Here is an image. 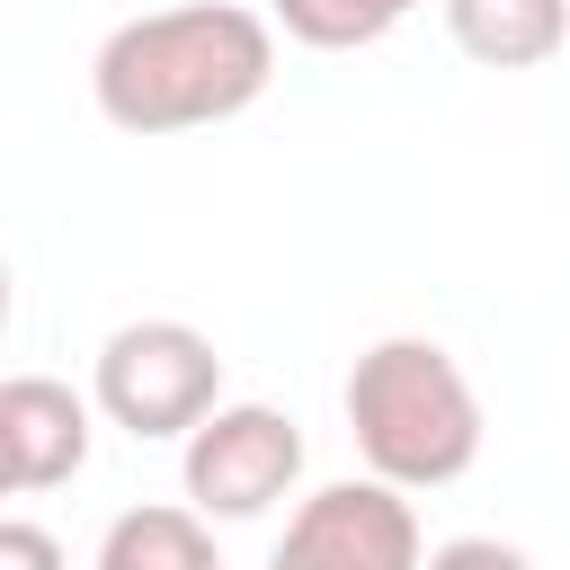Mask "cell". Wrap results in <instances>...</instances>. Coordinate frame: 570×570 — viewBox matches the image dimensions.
I'll return each instance as SVG.
<instances>
[{
  "mask_svg": "<svg viewBox=\"0 0 570 570\" xmlns=\"http://www.w3.org/2000/svg\"><path fill=\"white\" fill-rule=\"evenodd\" d=\"M267 80H276V27L240 0H187V9L125 18L89 62L98 116L125 134L223 125V116L258 107Z\"/></svg>",
  "mask_w": 570,
  "mask_h": 570,
  "instance_id": "obj_1",
  "label": "cell"
},
{
  "mask_svg": "<svg viewBox=\"0 0 570 570\" xmlns=\"http://www.w3.org/2000/svg\"><path fill=\"white\" fill-rule=\"evenodd\" d=\"M347 436L374 481L445 490L481 454V401L436 338H374L347 365Z\"/></svg>",
  "mask_w": 570,
  "mask_h": 570,
  "instance_id": "obj_2",
  "label": "cell"
},
{
  "mask_svg": "<svg viewBox=\"0 0 570 570\" xmlns=\"http://www.w3.org/2000/svg\"><path fill=\"white\" fill-rule=\"evenodd\" d=\"M214 401H223V356L187 321H125L98 347V410L142 445L151 436H187Z\"/></svg>",
  "mask_w": 570,
  "mask_h": 570,
  "instance_id": "obj_3",
  "label": "cell"
},
{
  "mask_svg": "<svg viewBox=\"0 0 570 570\" xmlns=\"http://www.w3.org/2000/svg\"><path fill=\"white\" fill-rule=\"evenodd\" d=\"M303 481V428L267 401H214L187 428V508L196 517H267Z\"/></svg>",
  "mask_w": 570,
  "mask_h": 570,
  "instance_id": "obj_4",
  "label": "cell"
},
{
  "mask_svg": "<svg viewBox=\"0 0 570 570\" xmlns=\"http://www.w3.org/2000/svg\"><path fill=\"white\" fill-rule=\"evenodd\" d=\"M258 570H419V517L392 481H330L294 508L285 543Z\"/></svg>",
  "mask_w": 570,
  "mask_h": 570,
  "instance_id": "obj_5",
  "label": "cell"
},
{
  "mask_svg": "<svg viewBox=\"0 0 570 570\" xmlns=\"http://www.w3.org/2000/svg\"><path fill=\"white\" fill-rule=\"evenodd\" d=\"M0 419H9V454H18V490H62L89 463V401L53 374H9L0 383Z\"/></svg>",
  "mask_w": 570,
  "mask_h": 570,
  "instance_id": "obj_6",
  "label": "cell"
},
{
  "mask_svg": "<svg viewBox=\"0 0 570 570\" xmlns=\"http://www.w3.org/2000/svg\"><path fill=\"white\" fill-rule=\"evenodd\" d=\"M445 36L490 71H534L570 45V0H445Z\"/></svg>",
  "mask_w": 570,
  "mask_h": 570,
  "instance_id": "obj_7",
  "label": "cell"
},
{
  "mask_svg": "<svg viewBox=\"0 0 570 570\" xmlns=\"http://www.w3.org/2000/svg\"><path fill=\"white\" fill-rule=\"evenodd\" d=\"M98 570H223L196 508H125L98 543Z\"/></svg>",
  "mask_w": 570,
  "mask_h": 570,
  "instance_id": "obj_8",
  "label": "cell"
},
{
  "mask_svg": "<svg viewBox=\"0 0 570 570\" xmlns=\"http://www.w3.org/2000/svg\"><path fill=\"white\" fill-rule=\"evenodd\" d=\"M419 0H276V27L312 53H356L374 36H392Z\"/></svg>",
  "mask_w": 570,
  "mask_h": 570,
  "instance_id": "obj_9",
  "label": "cell"
},
{
  "mask_svg": "<svg viewBox=\"0 0 570 570\" xmlns=\"http://www.w3.org/2000/svg\"><path fill=\"white\" fill-rule=\"evenodd\" d=\"M419 570H534L517 543H499V534H454V543H436Z\"/></svg>",
  "mask_w": 570,
  "mask_h": 570,
  "instance_id": "obj_10",
  "label": "cell"
},
{
  "mask_svg": "<svg viewBox=\"0 0 570 570\" xmlns=\"http://www.w3.org/2000/svg\"><path fill=\"white\" fill-rule=\"evenodd\" d=\"M0 570H71V561H62V543H53L45 525L0 517Z\"/></svg>",
  "mask_w": 570,
  "mask_h": 570,
  "instance_id": "obj_11",
  "label": "cell"
},
{
  "mask_svg": "<svg viewBox=\"0 0 570 570\" xmlns=\"http://www.w3.org/2000/svg\"><path fill=\"white\" fill-rule=\"evenodd\" d=\"M18 490V454H9V419H0V499Z\"/></svg>",
  "mask_w": 570,
  "mask_h": 570,
  "instance_id": "obj_12",
  "label": "cell"
},
{
  "mask_svg": "<svg viewBox=\"0 0 570 570\" xmlns=\"http://www.w3.org/2000/svg\"><path fill=\"white\" fill-rule=\"evenodd\" d=\"M0 330H9V258H0Z\"/></svg>",
  "mask_w": 570,
  "mask_h": 570,
  "instance_id": "obj_13",
  "label": "cell"
}]
</instances>
